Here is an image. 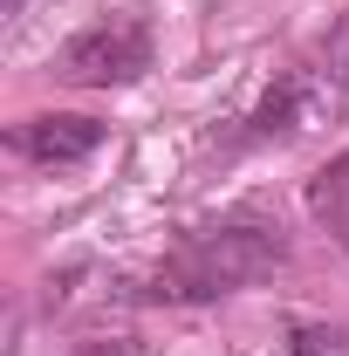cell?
<instances>
[{"mask_svg": "<svg viewBox=\"0 0 349 356\" xmlns=\"http://www.w3.org/2000/svg\"><path fill=\"white\" fill-rule=\"evenodd\" d=\"M288 261V233L267 213H226V220L192 226L172 247V261L151 274V295L158 302H219V295H240L267 281L274 267Z\"/></svg>", "mask_w": 349, "mask_h": 356, "instance_id": "6da1fadb", "label": "cell"}, {"mask_svg": "<svg viewBox=\"0 0 349 356\" xmlns=\"http://www.w3.org/2000/svg\"><path fill=\"white\" fill-rule=\"evenodd\" d=\"M7 151L21 165H42V172H69L103 151V124L96 117H69V110H48V117H21L7 131Z\"/></svg>", "mask_w": 349, "mask_h": 356, "instance_id": "277c9868", "label": "cell"}, {"mask_svg": "<svg viewBox=\"0 0 349 356\" xmlns=\"http://www.w3.org/2000/svg\"><path fill=\"white\" fill-rule=\"evenodd\" d=\"M7 14H21V0H7Z\"/></svg>", "mask_w": 349, "mask_h": 356, "instance_id": "ba28073f", "label": "cell"}, {"mask_svg": "<svg viewBox=\"0 0 349 356\" xmlns=\"http://www.w3.org/2000/svg\"><path fill=\"white\" fill-rule=\"evenodd\" d=\"M151 69V28L137 14H110L62 48V76L83 89H124Z\"/></svg>", "mask_w": 349, "mask_h": 356, "instance_id": "3957f363", "label": "cell"}, {"mask_svg": "<svg viewBox=\"0 0 349 356\" xmlns=\"http://www.w3.org/2000/svg\"><path fill=\"white\" fill-rule=\"evenodd\" d=\"M343 96H349V28L336 35V48H322L315 62L288 69V76L274 83V96L261 103V124H254V131L261 137H302V131H315V124H329V117L343 110Z\"/></svg>", "mask_w": 349, "mask_h": 356, "instance_id": "7a4b0ae2", "label": "cell"}, {"mask_svg": "<svg viewBox=\"0 0 349 356\" xmlns=\"http://www.w3.org/2000/svg\"><path fill=\"white\" fill-rule=\"evenodd\" d=\"M295 356H349L343 329H315V322H302L295 329Z\"/></svg>", "mask_w": 349, "mask_h": 356, "instance_id": "8992f818", "label": "cell"}, {"mask_svg": "<svg viewBox=\"0 0 349 356\" xmlns=\"http://www.w3.org/2000/svg\"><path fill=\"white\" fill-rule=\"evenodd\" d=\"M76 356H144V350L131 336H89V343H76Z\"/></svg>", "mask_w": 349, "mask_h": 356, "instance_id": "52a82bcc", "label": "cell"}, {"mask_svg": "<svg viewBox=\"0 0 349 356\" xmlns=\"http://www.w3.org/2000/svg\"><path fill=\"white\" fill-rule=\"evenodd\" d=\"M308 213H315V226L349 254V151H343V158H329L322 172L308 178Z\"/></svg>", "mask_w": 349, "mask_h": 356, "instance_id": "5b68a950", "label": "cell"}]
</instances>
